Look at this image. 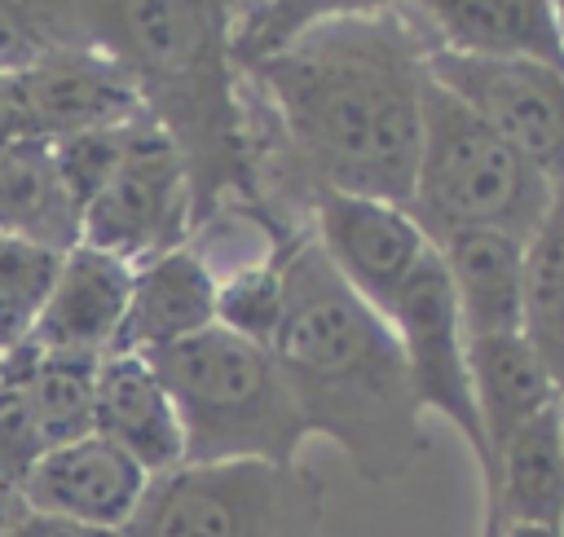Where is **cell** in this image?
Masks as SVG:
<instances>
[{
	"instance_id": "6da1fadb",
	"label": "cell",
	"mask_w": 564,
	"mask_h": 537,
	"mask_svg": "<svg viewBox=\"0 0 564 537\" xmlns=\"http://www.w3.org/2000/svg\"><path fill=\"white\" fill-rule=\"evenodd\" d=\"M427 31L405 9L326 18L238 62L247 84L260 207L295 216L304 189L405 207L427 88Z\"/></svg>"
},
{
	"instance_id": "7a4b0ae2",
	"label": "cell",
	"mask_w": 564,
	"mask_h": 537,
	"mask_svg": "<svg viewBox=\"0 0 564 537\" xmlns=\"http://www.w3.org/2000/svg\"><path fill=\"white\" fill-rule=\"evenodd\" d=\"M282 321L269 343L308 436H326L370 484L401 480L427 449L405 352L304 229L282 251Z\"/></svg>"
},
{
	"instance_id": "3957f363",
	"label": "cell",
	"mask_w": 564,
	"mask_h": 537,
	"mask_svg": "<svg viewBox=\"0 0 564 537\" xmlns=\"http://www.w3.org/2000/svg\"><path fill=\"white\" fill-rule=\"evenodd\" d=\"M75 13L84 44L128 75L145 119L181 150L194 229L225 202L260 207L234 0H75Z\"/></svg>"
},
{
	"instance_id": "277c9868",
	"label": "cell",
	"mask_w": 564,
	"mask_h": 537,
	"mask_svg": "<svg viewBox=\"0 0 564 537\" xmlns=\"http://www.w3.org/2000/svg\"><path fill=\"white\" fill-rule=\"evenodd\" d=\"M145 357L176 405L185 462H300L308 431L264 343L207 326Z\"/></svg>"
},
{
	"instance_id": "5b68a950",
	"label": "cell",
	"mask_w": 564,
	"mask_h": 537,
	"mask_svg": "<svg viewBox=\"0 0 564 537\" xmlns=\"http://www.w3.org/2000/svg\"><path fill=\"white\" fill-rule=\"evenodd\" d=\"M546 202L551 180L427 75L419 163L405 198V211L427 233V242L436 246L463 229L529 238Z\"/></svg>"
},
{
	"instance_id": "8992f818",
	"label": "cell",
	"mask_w": 564,
	"mask_h": 537,
	"mask_svg": "<svg viewBox=\"0 0 564 537\" xmlns=\"http://www.w3.org/2000/svg\"><path fill=\"white\" fill-rule=\"evenodd\" d=\"M326 484L304 462H181L150 480L123 537H322Z\"/></svg>"
},
{
	"instance_id": "52a82bcc",
	"label": "cell",
	"mask_w": 564,
	"mask_h": 537,
	"mask_svg": "<svg viewBox=\"0 0 564 537\" xmlns=\"http://www.w3.org/2000/svg\"><path fill=\"white\" fill-rule=\"evenodd\" d=\"M194 233V198L181 150L150 119L132 123L128 150L110 180L79 211V242L128 264L185 246Z\"/></svg>"
},
{
	"instance_id": "ba28073f",
	"label": "cell",
	"mask_w": 564,
	"mask_h": 537,
	"mask_svg": "<svg viewBox=\"0 0 564 537\" xmlns=\"http://www.w3.org/2000/svg\"><path fill=\"white\" fill-rule=\"evenodd\" d=\"M427 75L489 132L529 158L551 185L564 180V70L533 57H471L427 48Z\"/></svg>"
},
{
	"instance_id": "9c48e42d",
	"label": "cell",
	"mask_w": 564,
	"mask_h": 537,
	"mask_svg": "<svg viewBox=\"0 0 564 537\" xmlns=\"http://www.w3.org/2000/svg\"><path fill=\"white\" fill-rule=\"evenodd\" d=\"M383 317L392 321V330L401 339L405 374H410V387H414L419 409L423 414H441L463 436V445L476 458V471L485 475L489 449H485V431H480V414H476V387H471V361H467V330L458 321L454 291H449V277L441 268L436 246L414 268V277L392 295V304L383 308Z\"/></svg>"
},
{
	"instance_id": "30bf717a",
	"label": "cell",
	"mask_w": 564,
	"mask_h": 537,
	"mask_svg": "<svg viewBox=\"0 0 564 537\" xmlns=\"http://www.w3.org/2000/svg\"><path fill=\"white\" fill-rule=\"evenodd\" d=\"M304 216L330 268L379 313L432 255L427 233L397 202L339 189H304Z\"/></svg>"
},
{
	"instance_id": "8fae6325",
	"label": "cell",
	"mask_w": 564,
	"mask_h": 537,
	"mask_svg": "<svg viewBox=\"0 0 564 537\" xmlns=\"http://www.w3.org/2000/svg\"><path fill=\"white\" fill-rule=\"evenodd\" d=\"M150 489V475L110 440L79 436L70 445L44 449L31 475L22 480V506L66 515L106 533H123Z\"/></svg>"
},
{
	"instance_id": "7c38bea8",
	"label": "cell",
	"mask_w": 564,
	"mask_h": 537,
	"mask_svg": "<svg viewBox=\"0 0 564 537\" xmlns=\"http://www.w3.org/2000/svg\"><path fill=\"white\" fill-rule=\"evenodd\" d=\"M18 79L40 141H66L79 132L119 128L145 114L128 75L93 44H62L44 53L35 66H26Z\"/></svg>"
},
{
	"instance_id": "4fadbf2b",
	"label": "cell",
	"mask_w": 564,
	"mask_h": 537,
	"mask_svg": "<svg viewBox=\"0 0 564 537\" xmlns=\"http://www.w3.org/2000/svg\"><path fill=\"white\" fill-rule=\"evenodd\" d=\"M132 291V264L97 251L88 242H75L53 277V291L22 343L44 352H88L106 357L115 348V335L123 326Z\"/></svg>"
},
{
	"instance_id": "5bb4252c",
	"label": "cell",
	"mask_w": 564,
	"mask_h": 537,
	"mask_svg": "<svg viewBox=\"0 0 564 537\" xmlns=\"http://www.w3.org/2000/svg\"><path fill=\"white\" fill-rule=\"evenodd\" d=\"M93 436L123 449L150 480L185 462L176 405L145 352H106L93 387Z\"/></svg>"
},
{
	"instance_id": "9a60e30c",
	"label": "cell",
	"mask_w": 564,
	"mask_h": 537,
	"mask_svg": "<svg viewBox=\"0 0 564 537\" xmlns=\"http://www.w3.org/2000/svg\"><path fill=\"white\" fill-rule=\"evenodd\" d=\"M480 537L502 528H560L564 519V401L529 418L494 458L485 484Z\"/></svg>"
},
{
	"instance_id": "2e32d148",
	"label": "cell",
	"mask_w": 564,
	"mask_h": 537,
	"mask_svg": "<svg viewBox=\"0 0 564 537\" xmlns=\"http://www.w3.org/2000/svg\"><path fill=\"white\" fill-rule=\"evenodd\" d=\"M207 326H216V268L185 242L132 264V291L110 352H159Z\"/></svg>"
},
{
	"instance_id": "e0dca14e",
	"label": "cell",
	"mask_w": 564,
	"mask_h": 537,
	"mask_svg": "<svg viewBox=\"0 0 564 537\" xmlns=\"http://www.w3.org/2000/svg\"><path fill=\"white\" fill-rule=\"evenodd\" d=\"M432 48L471 57H533L564 70V31L551 0H405Z\"/></svg>"
},
{
	"instance_id": "ac0fdd59",
	"label": "cell",
	"mask_w": 564,
	"mask_h": 537,
	"mask_svg": "<svg viewBox=\"0 0 564 537\" xmlns=\"http://www.w3.org/2000/svg\"><path fill=\"white\" fill-rule=\"evenodd\" d=\"M467 339L520 335L524 326V238L463 229L436 242Z\"/></svg>"
},
{
	"instance_id": "d6986e66",
	"label": "cell",
	"mask_w": 564,
	"mask_h": 537,
	"mask_svg": "<svg viewBox=\"0 0 564 537\" xmlns=\"http://www.w3.org/2000/svg\"><path fill=\"white\" fill-rule=\"evenodd\" d=\"M467 361H471V387H476V414L489 449V467L498 449L542 409L560 405V387L533 343L520 335H489V339H467ZM485 467V475H489ZM480 475V484H485Z\"/></svg>"
},
{
	"instance_id": "ffe728a7",
	"label": "cell",
	"mask_w": 564,
	"mask_h": 537,
	"mask_svg": "<svg viewBox=\"0 0 564 537\" xmlns=\"http://www.w3.org/2000/svg\"><path fill=\"white\" fill-rule=\"evenodd\" d=\"M101 357L88 352H44L31 343H18L0 357V374L13 379L35 414V427L44 436V449L70 445L93 431V387H97Z\"/></svg>"
},
{
	"instance_id": "44dd1931",
	"label": "cell",
	"mask_w": 564,
	"mask_h": 537,
	"mask_svg": "<svg viewBox=\"0 0 564 537\" xmlns=\"http://www.w3.org/2000/svg\"><path fill=\"white\" fill-rule=\"evenodd\" d=\"M0 233L53 251H70L79 242V207L57 176L48 141L0 150Z\"/></svg>"
},
{
	"instance_id": "7402d4cb",
	"label": "cell",
	"mask_w": 564,
	"mask_h": 537,
	"mask_svg": "<svg viewBox=\"0 0 564 537\" xmlns=\"http://www.w3.org/2000/svg\"><path fill=\"white\" fill-rule=\"evenodd\" d=\"M520 330L564 396V180L551 185V202L538 229L524 238V326Z\"/></svg>"
},
{
	"instance_id": "603a6c76",
	"label": "cell",
	"mask_w": 564,
	"mask_h": 537,
	"mask_svg": "<svg viewBox=\"0 0 564 537\" xmlns=\"http://www.w3.org/2000/svg\"><path fill=\"white\" fill-rule=\"evenodd\" d=\"M405 0H234V62L264 57L326 18L379 13Z\"/></svg>"
},
{
	"instance_id": "cb8c5ba5",
	"label": "cell",
	"mask_w": 564,
	"mask_h": 537,
	"mask_svg": "<svg viewBox=\"0 0 564 537\" xmlns=\"http://www.w3.org/2000/svg\"><path fill=\"white\" fill-rule=\"evenodd\" d=\"M62 255L66 251L0 233V357L13 352L31 335L35 317L53 291Z\"/></svg>"
},
{
	"instance_id": "d4e9b609",
	"label": "cell",
	"mask_w": 564,
	"mask_h": 537,
	"mask_svg": "<svg viewBox=\"0 0 564 537\" xmlns=\"http://www.w3.org/2000/svg\"><path fill=\"white\" fill-rule=\"evenodd\" d=\"M282 251L216 277V326H225V330H234L251 343H264V348L273 343L278 321H282V304H286V295H282Z\"/></svg>"
},
{
	"instance_id": "484cf974",
	"label": "cell",
	"mask_w": 564,
	"mask_h": 537,
	"mask_svg": "<svg viewBox=\"0 0 564 537\" xmlns=\"http://www.w3.org/2000/svg\"><path fill=\"white\" fill-rule=\"evenodd\" d=\"M62 44H84L75 0H0V75H22Z\"/></svg>"
},
{
	"instance_id": "4316f807",
	"label": "cell",
	"mask_w": 564,
	"mask_h": 537,
	"mask_svg": "<svg viewBox=\"0 0 564 537\" xmlns=\"http://www.w3.org/2000/svg\"><path fill=\"white\" fill-rule=\"evenodd\" d=\"M141 119H145V114H141ZM132 123H137V119H132ZM132 123L79 132V136H66V141H48L53 163H57V176H62V185H66V194L75 198L79 211H84V202L110 180V172L119 167V158H123V150H128V136H132Z\"/></svg>"
},
{
	"instance_id": "83f0119b",
	"label": "cell",
	"mask_w": 564,
	"mask_h": 537,
	"mask_svg": "<svg viewBox=\"0 0 564 537\" xmlns=\"http://www.w3.org/2000/svg\"><path fill=\"white\" fill-rule=\"evenodd\" d=\"M44 453V436L35 427V414L13 379L0 374V489L22 493V480Z\"/></svg>"
},
{
	"instance_id": "f1b7e54d",
	"label": "cell",
	"mask_w": 564,
	"mask_h": 537,
	"mask_svg": "<svg viewBox=\"0 0 564 537\" xmlns=\"http://www.w3.org/2000/svg\"><path fill=\"white\" fill-rule=\"evenodd\" d=\"M0 537H123V533H106V528L66 519V515H48V511H35V506H18V515L9 519V528H4Z\"/></svg>"
},
{
	"instance_id": "f546056e",
	"label": "cell",
	"mask_w": 564,
	"mask_h": 537,
	"mask_svg": "<svg viewBox=\"0 0 564 537\" xmlns=\"http://www.w3.org/2000/svg\"><path fill=\"white\" fill-rule=\"evenodd\" d=\"M22 141H40L26 110V92L18 75H0V150H13Z\"/></svg>"
},
{
	"instance_id": "4dcf8cb0",
	"label": "cell",
	"mask_w": 564,
	"mask_h": 537,
	"mask_svg": "<svg viewBox=\"0 0 564 537\" xmlns=\"http://www.w3.org/2000/svg\"><path fill=\"white\" fill-rule=\"evenodd\" d=\"M18 506H22V497H18V493H4V489H0V533L9 528V519L18 515Z\"/></svg>"
},
{
	"instance_id": "1f68e13d",
	"label": "cell",
	"mask_w": 564,
	"mask_h": 537,
	"mask_svg": "<svg viewBox=\"0 0 564 537\" xmlns=\"http://www.w3.org/2000/svg\"><path fill=\"white\" fill-rule=\"evenodd\" d=\"M498 537H555V528H529V524H520V528H502Z\"/></svg>"
},
{
	"instance_id": "d6a6232c",
	"label": "cell",
	"mask_w": 564,
	"mask_h": 537,
	"mask_svg": "<svg viewBox=\"0 0 564 537\" xmlns=\"http://www.w3.org/2000/svg\"><path fill=\"white\" fill-rule=\"evenodd\" d=\"M555 4V22H560V31H564V0H551Z\"/></svg>"
},
{
	"instance_id": "836d02e7",
	"label": "cell",
	"mask_w": 564,
	"mask_h": 537,
	"mask_svg": "<svg viewBox=\"0 0 564 537\" xmlns=\"http://www.w3.org/2000/svg\"><path fill=\"white\" fill-rule=\"evenodd\" d=\"M555 537H564V519H560V528H555Z\"/></svg>"
}]
</instances>
